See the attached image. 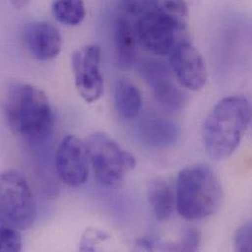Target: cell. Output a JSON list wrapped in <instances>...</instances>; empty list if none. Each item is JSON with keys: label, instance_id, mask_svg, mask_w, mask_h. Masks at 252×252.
<instances>
[{"label": "cell", "instance_id": "cell-1", "mask_svg": "<svg viewBox=\"0 0 252 252\" xmlns=\"http://www.w3.org/2000/svg\"><path fill=\"white\" fill-rule=\"evenodd\" d=\"M3 112L11 131L25 139L39 141L52 130L54 116L45 94L25 83L8 85L3 96Z\"/></svg>", "mask_w": 252, "mask_h": 252}, {"label": "cell", "instance_id": "cell-2", "mask_svg": "<svg viewBox=\"0 0 252 252\" xmlns=\"http://www.w3.org/2000/svg\"><path fill=\"white\" fill-rule=\"evenodd\" d=\"M252 108L243 95L220 100L207 115L202 126L206 153L216 161L229 158L239 147L251 124Z\"/></svg>", "mask_w": 252, "mask_h": 252}, {"label": "cell", "instance_id": "cell-3", "mask_svg": "<svg viewBox=\"0 0 252 252\" xmlns=\"http://www.w3.org/2000/svg\"><path fill=\"white\" fill-rule=\"evenodd\" d=\"M175 194L177 211L189 221L212 216L222 202V188L218 176L210 167L202 164L180 172Z\"/></svg>", "mask_w": 252, "mask_h": 252}, {"label": "cell", "instance_id": "cell-4", "mask_svg": "<svg viewBox=\"0 0 252 252\" xmlns=\"http://www.w3.org/2000/svg\"><path fill=\"white\" fill-rule=\"evenodd\" d=\"M89 162L99 185L113 188L135 168L134 156L104 132H94L86 141Z\"/></svg>", "mask_w": 252, "mask_h": 252}, {"label": "cell", "instance_id": "cell-5", "mask_svg": "<svg viewBox=\"0 0 252 252\" xmlns=\"http://www.w3.org/2000/svg\"><path fill=\"white\" fill-rule=\"evenodd\" d=\"M37 215L34 196L27 179L17 170L0 172V226L26 231Z\"/></svg>", "mask_w": 252, "mask_h": 252}, {"label": "cell", "instance_id": "cell-6", "mask_svg": "<svg viewBox=\"0 0 252 252\" xmlns=\"http://www.w3.org/2000/svg\"><path fill=\"white\" fill-rule=\"evenodd\" d=\"M134 30L138 44L147 52L158 56L169 55L182 41L180 35L185 31L154 7L134 22Z\"/></svg>", "mask_w": 252, "mask_h": 252}, {"label": "cell", "instance_id": "cell-7", "mask_svg": "<svg viewBox=\"0 0 252 252\" xmlns=\"http://www.w3.org/2000/svg\"><path fill=\"white\" fill-rule=\"evenodd\" d=\"M100 58L101 50L96 44L82 47L72 55L75 85L79 94L88 103L97 101L104 92Z\"/></svg>", "mask_w": 252, "mask_h": 252}, {"label": "cell", "instance_id": "cell-8", "mask_svg": "<svg viewBox=\"0 0 252 252\" xmlns=\"http://www.w3.org/2000/svg\"><path fill=\"white\" fill-rule=\"evenodd\" d=\"M55 166L59 178L66 185L74 188L83 186L90 172L85 142L75 135H66L57 147Z\"/></svg>", "mask_w": 252, "mask_h": 252}, {"label": "cell", "instance_id": "cell-9", "mask_svg": "<svg viewBox=\"0 0 252 252\" xmlns=\"http://www.w3.org/2000/svg\"><path fill=\"white\" fill-rule=\"evenodd\" d=\"M140 75L151 88L154 97L161 107L176 112L186 106L188 97L173 83L170 70L164 63L147 60L140 65Z\"/></svg>", "mask_w": 252, "mask_h": 252}, {"label": "cell", "instance_id": "cell-10", "mask_svg": "<svg viewBox=\"0 0 252 252\" xmlns=\"http://www.w3.org/2000/svg\"><path fill=\"white\" fill-rule=\"evenodd\" d=\"M169 55L171 69L184 88L192 92L204 88L207 81L205 62L191 43L180 41Z\"/></svg>", "mask_w": 252, "mask_h": 252}, {"label": "cell", "instance_id": "cell-11", "mask_svg": "<svg viewBox=\"0 0 252 252\" xmlns=\"http://www.w3.org/2000/svg\"><path fill=\"white\" fill-rule=\"evenodd\" d=\"M24 41L29 52L38 61L54 59L62 48L60 32L47 22L31 23L24 32Z\"/></svg>", "mask_w": 252, "mask_h": 252}, {"label": "cell", "instance_id": "cell-12", "mask_svg": "<svg viewBox=\"0 0 252 252\" xmlns=\"http://www.w3.org/2000/svg\"><path fill=\"white\" fill-rule=\"evenodd\" d=\"M139 139L153 148H168L173 146L180 137L179 127L173 122L162 119H146L137 126Z\"/></svg>", "mask_w": 252, "mask_h": 252}, {"label": "cell", "instance_id": "cell-13", "mask_svg": "<svg viewBox=\"0 0 252 252\" xmlns=\"http://www.w3.org/2000/svg\"><path fill=\"white\" fill-rule=\"evenodd\" d=\"M137 43L134 24L128 18L120 15L114 26V46L121 68L129 69L134 64Z\"/></svg>", "mask_w": 252, "mask_h": 252}, {"label": "cell", "instance_id": "cell-14", "mask_svg": "<svg viewBox=\"0 0 252 252\" xmlns=\"http://www.w3.org/2000/svg\"><path fill=\"white\" fill-rule=\"evenodd\" d=\"M148 202L158 221L169 220L176 206V194L171 184L163 178H158L149 184Z\"/></svg>", "mask_w": 252, "mask_h": 252}, {"label": "cell", "instance_id": "cell-15", "mask_svg": "<svg viewBox=\"0 0 252 252\" xmlns=\"http://www.w3.org/2000/svg\"><path fill=\"white\" fill-rule=\"evenodd\" d=\"M114 101L117 112L126 120L136 118L142 107V95L139 90L126 79L117 80L114 88Z\"/></svg>", "mask_w": 252, "mask_h": 252}, {"label": "cell", "instance_id": "cell-16", "mask_svg": "<svg viewBox=\"0 0 252 252\" xmlns=\"http://www.w3.org/2000/svg\"><path fill=\"white\" fill-rule=\"evenodd\" d=\"M52 14L65 26H78L86 18V6L83 0H53Z\"/></svg>", "mask_w": 252, "mask_h": 252}, {"label": "cell", "instance_id": "cell-17", "mask_svg": "<svg viewBox=\"0 0 252 252\" xmlns=\"http://www.w3.org/2000/svg\"><path fill=\"white\" fill-rule=\"evenodd\" d=\"M154 8L175 21L186 30L189 18V5L187 0H153Z\"/></svg>", "mask_w": 252, "mask_h": 252}, {"label": "cell", "instance_id": "cell-18", "mask_svg": "<svg viewBox=\"0 0 252 252\" xmlns=\"http://www.w3.org/2000/svg\"><path fill=\"white\" fill-rule=\"evenodd\" d=\"M23 249L20 231L14 228L0 226V252H18Z\"/></svg>", "mask_w": 252, "mask_h": 252}, {"label": "cell", "instance_id": "cell-19", "mask_svg": "<svg viewBox=\"0 0 252 252\" xmlns=\"http://www.w3.org/2000/svg\"><path fill=\"white\" fill-rule=\"evenodd\" d=\"M119 4L122 15L134 22L154 7L153 0H120Z\"/></svg>", "mask_w": 252, "mask_h": 252}, {"label": "cell", "instance_id": "cell-20", "mask_svg": "<svg viewBox=\"0 0 252 252\" xmlns=\"http://www.w3.org/2000/svg\"><path fill=\"white\" fill-rule=\"evenodd\" d=\"M234 243L236 251L240 252H252V229L251 223H247L237 230Z\"/></svg>", "mask_w": 252, "mask_h": 252}, {"label": "cell", "instance_id": "cell-21", "mask_svg": "<svg viewBox=\"0 0 252 252\" xmlns=\"http://www.w3.org/2000/svg\"><path fill=\"white\" fill-rule=\"evenodd\" d=\"M200 234L195 229H189L185 232L180 244L177 247L178 251L194 252L199 249L200 246Z\"/></svg>", "mask_w": 252, "mask_h": 252}, {"label": "cell", "instance_id": "cell-22", "mask_svg": "<svg viewBox=\"0 0 252 252\" xmlns=\"http://www.w3.org/2000/svg\"><path fill=\"white\" fill-rule=\"evenodd\" d=\"M105 239H106V237L103 235V233L95 231V230H89L83 236L80 250L81 251H89V252L95 251V248H94L95 243L104 241Z\"/></svg>", "mask_w": 252, "mask_h": 252}, {"label": "cell", "instance_id": "cell-23", "mask_svg": "<svg viewBox=\"0 0 252 252\" xmlns=\"http://www.w3.org/2000/svg\"><path fill=\"white\" fill-rule=\"evenodd\" d=\"M31 0H10L11 4L13 5V7L17 8V9H23L25 8Z\"/></svg>", "mask_w": 252, "mask_h": 252}]
</instances>
